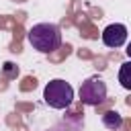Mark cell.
I'll use <instances>...</instances> for the list:
<instances>
[{
	"label": "cell",
	"mask_w": 131,
	"mask_h": 131,
	"mask_svg": "<svg viewBox=\"0 0 131 131\" xmlns=\"http://www.w3.org/2000/svg\"><path fill=\"white\" fill-rule=\"evenodd\" d=\"M29 43L39 53H53L61 47V31L53 23H37L27 33Z\"/></svg>",
	"instance_id": "6da1fadb"
},
{
	"label": "cell",
	"mask_w": 131,
	"mask_h": 131,
	"mask_svg": "<svg viewBox=\"0 0 131 131\" xmlns=\"http://www.w3.org/2000/svg\"><path fill=\"white\" fill-rule=\"evenodd\" d=\"M43 100H45L47 106L57 108V111H63V108H68V106L72 104V100H74V88H72L66 80L55 78V80H51V82L45 86V90H43Z\"/></svg>",
	"instance_id": "7a4b0ae2"
},
{
	"label": "cell",
	"mask_w": 131,
	"mask_h": 131,
	"mask_svg": "<svg viewBox=\"0 0 131 131\" xmlns=\"http://www.w3.org/2000/svg\"><path fill=\"white\" fill-rule=\"evenodd\" d=\"M80 100L88 106H98L106 100V84L100 76H90L80 86Z\"/></svg>",
	"instance_id": "3957f363"
},
{
	"label": "cell",
	"mask_w": 131,
	"mask_h": 131,
	"mask_svg": "<svg viewBox=\"0 0 131 131\" xmlns=\"http://www.w3.org/2000/svg\"><path fill=\"white\" fill-rule=\"evenodd\" d=\"M127 41V27L121 23H113L102 31V43L106 47H121Z\"/></svg>",
	"instance_id": "277c9868"
},
{
	"label": "cell",
	"mask_w": 131,
	"mask_h": 131,
	"mask_svg": "<svg viewBox=\"0 0 131 131\" xmlns=\"http://www.w3.org/2000/svg\"><path fill=\"white\" fill-rule=\"evenodd\" d=\"M102 125H104L106 129H111V131H117V129L123 127V117H121L117 111H106V113L102 115Z\"/></svg>",
	"instance_id": "5b68a950"
},
{
	"label": "cell",
	"mask_w": 131,
	"mask_h": 131,
	"mask_svg": "<svg viewBox=\"0 0 131 131\" xmlns=\"http://www.w3.org/2000/svg\"><path fill=\"white\" fill-rule=\"evenodd\" d=\"M119 82L125 90H131V61H125L119 70Z\"/></svg>",
	"instance_id": "8992f818"
},
{
	"label": "cell",
	"mask_w": 131,
	"mask_h": 131,
	"mask_svg": "<svg viewBox=\"0 0 131 131\" xmlns=\"http://www.w3.org/2000/svg\"><path fill=\"white\" fill-rule=\"evenodd\" d=\"M2 76H4V78H8V80L16 78V76H18V66H16V63H12V61H6V63L2 66Z\"/></svg>",
	"instance_id": "52a82bcc"
},
{
	"label": "cell",
	"mask_w": 131,
	"mask_h": 131,
	"mask_svg": "<svg viewBox=\"0 0 131 131\" xmlns=\"http://www.w3.org/2000/svg\"><path fill=\"white\" fill-rule=\"evenodd\" d=\"M125 51H127V55H129V59H131V43L127 45V49H125Z\"/></svg>",
	"instance_id": "ba28073f"
},
{
	"label": "cell",
	"mask_w": 131,
	"mask_h": 131,
	"mask_svg": "<svg viewBox=\"0 0 131 131\" xmlns=\"http://www.w3.org/2000/svg\"><path fill=\"white\" fill-rule=\"evenodd\" d=\"M49 131H63V129H59V127H53V129H49Z\"/></svg>",
	"instance_id": "9c48e42d"
}]
</instances>
